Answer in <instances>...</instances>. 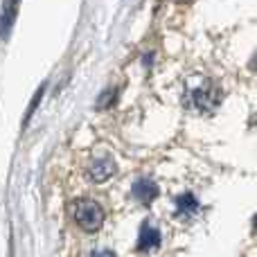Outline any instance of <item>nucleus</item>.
<instances>
[{"label": "nucleus", "mask_w": 257, "mask_h": 257, "mask_svg": "<svg viewBox=\"0 0 257 257\" xmlns=\"http://www.w3.org/2000/svg\"><path fill=\"white\" fill-rule=\"evenodd\" d=\"M113 99H115V90H108V93H104L102 97H99L97 106H99V108H106V106H111V104H113Z\"/></svg>", "instance_id": "1a4fd4ad"}, {"label": "nucleus", "mask_w": 257, "mask_h": 257, "mask_svg": "<svg viewBox=\"0 0 257 257\" xmlns=\"http://www.w3.org/2000/svg\"><path fill=\"white\" fill-rule=\"evenodd\" d=\"M253 70L257 72V54H255V57H253Z\"/></svg>", "instance_id": "f8f14e48"}, {"label": "nucleus", "mask_w": 257, "mask_h": 257, "mask_svg": "<svg viewBox=\"0 0 257 257\" xmlns=\"http://www.w3.org/2000/svg\"><path fill=\"white\" fill-rule=\"evenodd\" d=\"M18 5H21V0H5L3 3V12H0V39L3 41L9 39V32H12L18 14Z\"/></svg>", "instance_id": "39448f33"}, {"label": "nucleus", "mask_w": 257, "mask_h": 257, "mask_svg": "<svg viewBox=\"0 0 257 257\" xmlns=\"http://www.w3.org/2000/svg\"><path fill=\"white\" fill-rule=\"evenodd\" d=\"M93 257H115V253L113 250H106V248H102V250H97Z\"/></svg>", "instance_id": "9d476101"}, {"label": "nucleus", "mask_w": 257, "mask_h": 257, "mask_svg": "<svg viewBox=\"0 0 257 257\" xmlns=\"http://www.w3.org/2000/svg\"><path fill=\"white\" fill-rule=\"evenodd\" d=\"M88 174H90V178H93L95 183H104V181H108V178L115 174V160L111 158V156H97V158L90 163V167H88Z\"/></svg>", "instance_id": "7ed1b4c3"}, {"label": "nucleus", "mask_w": 257, "mask_h": 257, "mask_svg": "<svg viewBox=\"0 0 257 257\" xmlns=\"http://www.w3.org/2000/svg\"><path fill=\"white\" fill-rule=\"evenodd\" d=\"M160 246V230L151 223H142L140 235H138V250L142 253H149V250H156Z\"/></svg>", "instance_id": "0eeeda50"}, {"label": "nucleus", "mask_w": 257, "mask_h": 257, "mask_svg": "<svg viewBox=\"0 0 257 257\" xmlns=\"http://www.w3.org/2000/svg\"><path fill=\"white\" fill-rule=\"evenodd\" d=\"M133 199L138 201V203H142V205H149L151 201L158 196V185H156L151 178H138L136 183H133Z\"/></svg>", "instance_id": "20e7f679"}, {"label": "nucleus", "mask_w": 257, "mask_h": 257, "mask_svg": "<svg viewBox=\"0 0 257 257\" xmlns=\"http://www.w3.org/2000/svg\"><path fill=\"white\" fill-rule=\"evenodd\" d=\"M174 205H176V214L183 219H192L199 214L201 205H199V199H196L192 192H183L174 199Z\"/></svg>", "instance_id": "423d86ee"}, {"label": "nucleus", "mask_w": 257, "mask_h": 257, "mask_svg": "<svg viewBox=\"0 0 257 257\" xmlns=\"http://www.w3.org/2000/svg\"><path fill=\"white\" fill-rule=\"evenodd\" d=\"M219 102H221V90L217 84L208 79L196 81V84L187 86L185 90V106L196 113H203V115L217 111Z\"/></svg>", "instance_id": "f257e3e1"}, {"label": "nucleus", "mask_w": 257, "mask_h": 257, "mask_svg": "<svg viewBox=\"0 0 257 257\" xmlns=\"http://www.w3.org/2000/svg\"><path fill=\"white\" fill-rule=\"evenodd\" d=\"M43 90H45V86H41L39 90H36V95H34V99H32V104H30V108H27V113H25V122H30V117L34 115V111H36V106H39V102H41V97H43Z\"/></svg>", "instance_id": "6e6552de"}, {"label": "nucleus", "mask_w": 257, "mask_h": 257, "mask_svg": "<svg viewBox=\"0 0 257 257\" xmlns=\"http://www.w3.org/2000/svg\"><path fill=\"white\" fill-rule=\"evenodd\" d=\"M75 221L79 228L88 232H95L102 228L104 223V210L97 201H90V199H84L75 205Z\"/></svg>", "instance_id": "f03ea898"}, {"label": "nucleus", "mask_w": 257, "mask_h": 257, "mask_svg": "<svg viewBox=\"0 0 257 257\" xmlns=\"http://www.w3.org/2000/svg\"><path fill=\"white\" fill-rule=\"evenodd\" d=\"M253 230L257 232V214H255V217H253Z\"/></svg>", "instance_id": "9b49d317"}]
</instances>
